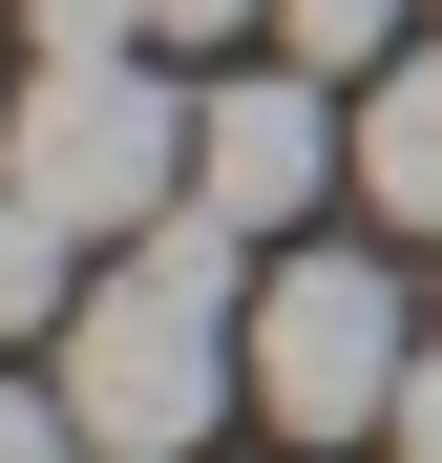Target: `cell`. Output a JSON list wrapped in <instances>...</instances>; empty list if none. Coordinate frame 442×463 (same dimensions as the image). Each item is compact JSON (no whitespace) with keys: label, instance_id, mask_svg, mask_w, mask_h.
Segmentation results:
<instances>
[{"label":"cell","instance_id":"obj_1","mask_svg":"<svg viewBox=\"0 0 442 463\" xmlns=\"http://www.w3.org/2000/svg\"><path fill=\"white\" fill-rule=\"evenodd\" d=\"M42 379L85 401L106 463H190L211 421H232V379H253V232H211V211L127 232V253L85 274V317L42 337Z\"/></svg>","mask_w":442,"mask_h":463},{"label":"cell","instance_id":"obj_2","mask_svg":"<svg viewBox=\"0 0 442 463\" xmlns=\"http://www.w3.org/2000/svg\"><path fill=\"white\" fill-rule=\"evenodd\" d=\"M0 169L85 232V253H127V232H169V211H190V106L147 85V43H85V63L42 43L22 85H0Z\"/></svg>","mask_w":442,"mask_h":463},{"label":"cell","instance_id":"obj_3","mask_svg":"<svg viewBox=\"0 0 442 463\" xmlns=\"http://www.w3.org/2000/svg\"><path fill=\"white\" fill-rule=\"evenodd\" d=\"M400 274L380 253H274L253 274V421L274 442H380L400 421Z\"/></svg>","mask_w":442,"mask_h":463},{"label":"cell","instance_id":"obj_4","mask_svg":"<svg viewBox=\"0 0 442 463\" xmlns=\"http://www.w3.org/2000/svg\"><path fill=\"white\" fill-rule=\"evenodd\" d=\"M337 169H358V85H316V63H232L190 106V211L211 232H295Z\"/></svg>","mask_w":442,"mask_h":463},{"label":"cell","instance_id":"obj_5","mask_svg":"<svg viewBox=\"0 0 442 463\" xmlns=\"http://www.w3.org/2000/svg\"><path fill=\"white\" fill-rule=\"evenodd\" d=\"M358 190H380V232H442V43L358 85Z\"/></svg>","mask_w":442,"mask_h":463},{"label":"cell","instance_id":"obj_6","mask_svg":"<svg viewBox=\"0 0 442 463\" xmlns=\"http://www.w3.org/2000/svg\"><path fill=\"white\" fill-rule=\"evenodd\" d=\"M63 317H85V232L0 169V337H63Z\"/></svg>","mask_w":442,"mask_h":463},{"label":"cell","instance_id":"obj_7","mask_svg":"<svg viewBox=\"0 0 442 463\" xmlns=\"http://www.w3.org/2000/svg\"><path fill=\"white\" fill-rule=\"evenodd\" d=\"M274 63H316V85H380V63H400V0H274Z\"/></svg>","mask_w":442,"mask_h":463},{"label":"cell","instance_id":"obj_8","mask_svg":"<svg viewBox=\"0 0 442 463\" xmlns=\"http://www.w3.org/2000/svg\"><path fill=\"white\" fill-rule=\"evenodd\" d=\"M0 463H106V442H85V401H63V379H0Z\"/></svg>","mask_w":442,"mask_h":463},{"label":"cell","instance_id":"obj_9","mask_svg":"<svg viewBox=\"0 0 442 463\" xmlns=\"http://www.w3.org/2000/svg\"><path fill=\"white\" fill-rule=\"evenodd\" d=\"M380 442H400V463H442V337L400 358V421H380Z\"/></svg>","mask_w":442,"mask_h":463},{"label":"cell","instance_id":"obj_10","mask_svg":"<svg viewBox=\"0 0 442 463\" xmlns=\"http://www.w3.org/2000/svg\"><path fill=\"white\" fill-rule=\"evenodd\" d=\"M274 0H147V43H253Z\"/></svg>","mask_w":442,"mask_h":463}]
</instances>
